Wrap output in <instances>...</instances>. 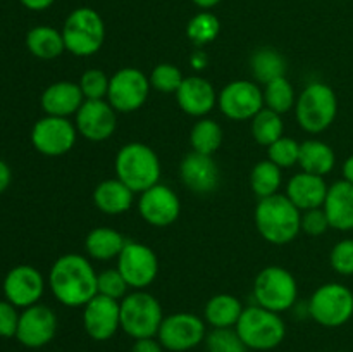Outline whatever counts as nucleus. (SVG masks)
I'll return each instance as SVG.
<instances>
[{
  "label": "nucleus",
  "mask_w": 353,
  "mask_h": 352,
  "mask_svg": "<svg viewBox=\"0 0 353 352\" xmlns=\"http://www.w3.org/2000/svg\"><path fill=\"white\" fill-rule=\"evenodd\" d=\"M99 275L92 262L79 254L61 255L48 275L52 293L68 307L86 306L99 293Z\"/></svg>",
  "instance_id": "obj_1"
},
{
  "label": "nucleus",
  "mask_w": 353,
  "mask_h": 352,
  "mask_svg": "<svg viewBox=\"0 0 353 352\" xmlns=\"http://www.w3.org/2000/svg\"><path fill=\"white\" fill-rule=\"evenodd\" d=\"M255 224L259 233L269 244L285 245L295 240L302 231V214L288 197L276 193L259 200Z\"/></svg>",
  "instance_id": "obj_2"
},
{
  "label": "nucleus",
  "mask_w": 353,
  "mask_h": 352,
  "mask_svg": "<svg viewBox=\"0 0 353 352\" xmlns=\"http://www.w3.org/2000/svg\"><path fill=\"white\" fill-rule=\"evenodd\" d=\"M116 175L134 193H143L159 183L161 161L148 145L133 141L117 152Z\"/></svg>",
  "instance_id": "obj_3"
},
{
  "label": "nucleus",
  "mask_w": 353,
  "mask_h": 352,
  "mask_svg": "<svg viewBox=\"0 0 353 352\" xmlns=\"http://www.w3.org/2000/svg\"><path fill=\"white\" fill-rule=\"evenodd\" d=\"M234 328L243 344L254 351H272L286 337V324L279 313L259 304L245 307Z\"/></svg>",
  "instance_id": "obj_4"
},
{
  "label": "nucleus",
  "mask_w": 353,
  "mask_h": 352,
  "mask_svg": "<svg viewBox=\"0 0 353 352\" xmlns=\"http://www.w3.org/2000/svg\"><path fill=\"white\" fill-rule=\"evenodd\" d=\"M65 50L76 57H90L102 48L105 40V24L102 16L92 7L72 10L62 26Z\"/></svg>",
  "instance_id": "obj_5"
},
{
  "label": "nucleus",
  "mask_w": 353,
  "mask_h": 352,
  "mask_svg": "<svg viewBox=\"0 0 353 352\" xmlns=\"http://www.w3.org/2000/svg\"><path fill=\"white\" fill-rule=\"evenodd\" d=\"M338 114V99L330 85L314 81L305 86L295 104L300 128L309 133H321L333 124Z\"/></svg>",
  "instance_id": "obj_6"
},
{
  "label": "nucleus",
  "mask_w": 353,
  "mask_h": 352,
  "mask_svg": "<svg viewBox=\"0 0 353 352\" xmlns=\"http://www.w3.org/2000/svg\"><path fill=\"white\" fill-rule=\"evenodd\" d=\"M162 321L161 302L150 293H130L121 302V328L134 340L157 337Z\"/></svg>",
  "instance_id": "obj_7"
},
{
  "label": "nucleus",
  "mask_w": 353,
  "mask_h": 352,
  "mask_svg": "<svg viewBox=\"0 0 353 352\" xmlns=\"http://www.w3.org/2000/svg\"><path fill=\"white\" fill-rule=\"evenodd\" d=\"M309 314L321 326H343L353 316V292L341 283H326L310 297Z\"/></svg>",
  "instance_id": "obj_8"
},
{
  "label": "nucleus",
  "mask_w": 353,
  "mask_h": 352,
  "mask_svg": "<svg viewBox=\"0 0 353 352\" xmlns=\"http://www.w3.org/2000/svg\"><path fill=\"white\" fill-rule=\"evenodd\" d=\"M299 295L296 280L288 269L281 266H269L262 269L254 283V297L259 306L274 313L288 311Z\"/></svg>",
  "instance_id": "obj_9"
},
{
  "label": "nucleus",
  "mask_w": 353,
  "mask_h": 352,
  "mask_svg": "<svg viewBox=\"0 0 353 352\" xmlns=\"http://www.w3.org/2000/svg\"><path fill=\"white\" fill-rule=\"evenodd\" d=\"M148 93L150 78L137 68H123L110 78L107 102L117 113H133L147 102Z\"/></svg>",
  "instance_id": "obj_10"
},
{
  "label": "nucleus",
  "mask_w": 353,
  "mask_h": 352,
  "mask_svg": "<svg viewBox=\"0 0 353 352\" xmlns=\"http://www.w3.org/2000/svg\"><path fill=\"white\" fill-rule=\"evenodd\" d=\"M205 323L190 313H178L165 316L159 328L157 340L165 351L186 352L205 340Z\"/></svg>",
  "instance_id": "obj_11"
},
{
  "label": "nucleus",
  "mask_w": 353,
  "mask_h": 352,
  "mask_svg": "<svg viewBox=\"0 0 353 352\" xmlns=\"http://www.w3.org/2000/svg\"><path fill=\"white\" fill-rule=\"evenodd\" d=\"M221 113L233 121L254 119L264 109V92L257 83L236 79L224 86L219 93Z\"/></svg>",
  "instance_id": "obj_12"
},
{
  "label": "nucleus",
  "mask_w": 353,
  "mask_h": 352,
  "mask_svg": "<svg viewBox=\"0 0 353 352\" xmlns=\"http://www.w3.org/2000/svg\"><path fill=\"white\" fill-rule=\"evenodd\" d=\"M76 133L78 130L68 117L47 116L37 121L33 126L31 141L40 154L57 157L68 154L74 147Z\"/></svg>",
  "instance_id": "obj_13"
},
{
  "label": "nucleus",
  "mask_w": 353,
  "mask_h": 352,
  "mask_svg": "<svg viewBox=\"0 0 353 352\" xmlns=\"http://www.w3.org/2000/svg\"><path fill=\"white\" fill-rule=\"evenodd\" d=\"M117 269L133 289H145L159 273V261L150 247L138 242H126L117 257Z\"/></svg>",
  "instance_id": "obj_14"
},
{
  "label": "nucleus",
  "mask_w": 353,
  "mask_h": 352,
  "mask_svg": "<svg viewBox=\"0 0 353 352\" xmlns=\"http://www.w3.org/2000/svg\"><path fill=\"white\" fill-rule=\"evenodd\" d=\"M83 311V326L97 342H105L121 328V302L97 293Z\"/></svg>",
  "instance_id": "obj_15"
},
{
  "label": "nucleus",
  "mask_w": 353,
  "mask_h": 352,
  "mask_svg": "<svg viewBox=\"0 0 353 352\" xmlns=\"http://www.w3.org/2000/svg\"><path fill=\"white\" fill-rule=\"evenodd\" d=\"M57 331V317L54 311L41 304L26 307L19 314L16 338L30 349H40L52 342Z\"/></svg>",
  "instance_id": "obj_16"
},
{
  "label": "nucleus",
  "mask_w": 353,
  "mask_h": 352,
  "mask_svg": "<svg viewBox=\"0 0 353 352\" xmlns=\"http://www.w3.org/2000/svg\"><path fill=\"white\" fill-rule=\"evenodd\" d=\"M138 209L141 217L152 226H169L179 217L181 202L174 190L157 183L141 193Z\"/></svg>",
  "instance_id": "obj_17"
},
{
  "label": "nucleus",
  "mask_w": 353,
  "mask_h": 352,
  "mask_svg": "<svg viewBox=\"0 0 353 352\" xmlns=\"http://www.w3.org/2000/svg\"><path fill=\"white\" fill-rule=\"evenodd\" d=\"M116 109L107 100H85L76 113V130L92 141H103L116 131Z\"/></svg>",
  "instance_id": "obj_18"
},
{
  "label": "nucleus",
  "mask_w": 353,
  "mask_h": 352,
  "mask_svg": "<svg viewBox=\"0 0 353 352\" xmlns=\"http://www.w3.org/2000/svg\"><path fill=\"white\" fill-rule=\"evenodd\" d=\"M43 276L31 266H17L7 273L3 280V293L16 307H30L38 304L43 295Z\"/></svg>",
  "instance_id": "obj_19"
},
{
  "label": "nucleus",
  "mask_w": 353,
  "mask_h": 352,
  "mask_svg": "<svg viewBox=\"0 0 353 352\" xmlns=\"http://www.w3.org/2000/svg\"><path fill=\"white\" fill-rule=\"evenodd\" d=\"M179 173H181V179L186 188L200 195L214 192L219 185V168L212 155L190 152L183 159Z\"/></svg>",
  "instance_id": "obj_20"
},
{
  "label": "nucleus",
  "mask_w": 353,
  "mask_h": 352,
  "mask_svg": "<svg viewBox=\"0 0 353 352\" xmlns=\"http://www.w3.org/2000/svg\"><path fill=\"white\" fill-rule=\"evenodd\" d=\"M176 100L183 113L188 116L202 117L216 107L217 95L214 86L200 76H190L183 79L181 86L176 92Z\"/></svg>",
  "instance_id": "obj_21"
},
{
  "label": "nucleus",
  "mask_w": 353,
  "mask_h": 352,
  "mask_svg": "<svg viewBox=\"0 0 353 352\" xmlns=\"http://www.w3.org/2000/svg\"><path fill=\"white\" fill-rule=\"evenodd\" d=\"M330 226L340 231L353 230V185L347 179L336 182L327 190L323 206Z\"/></svg>",
  "instance_id": "obj_22"
},
{
  "label": "nucleus",
  "mask_w": 353,
  "mask_h": 352,
  "mask_svg": "<svg viewBox=\"0 0 353 352\" xmlns=\"http://www.w3.org/2000/svg\"><path fill=\"white\" fill-rule=\"evenodd\" d=\"M85 102L79 83L57 81L52 83L43 93H41V107L47 116L68 117L76 114L79 107Z\"/></svg>",
  "instance_id": "obj_23"
},
{
  "label": "nucleus",
  "mask_w": 353,
  "mask_h": 352,
  "mask_svg": "<svg viewBox=\"0 0 353 352\" xmlns=\"http://www.w3.org/2000/svg\"><path fill=\"white\" fill-rule=\"evenodd\" d=\"M330 186L324 182V176L299 173L288 182L286 197L299 207L300 211L317 209L324 206Z\"/></svg>",
  "instance_id": "obj_24"
},
{
  "label": "nucleus",
  "mask_w": 353,
  "mask_h": 352,
  "mask_svg": "<svg viewBox=\"0 0 353 352\" xmlns=\"http://www.w3.org/2000/svg\"><path fill=\"white\" fill-rule=\"evenodd\" d=\"M134 192L119 178L105 179L93 192L95 206L105 214H123L133 206Z\"/></svg>",
  "instance_id": "obj_25"
},
{
  "label": "nucleus",
  "mask_w": 353,
  "mask_h": 352,
  "mask_svg": "<svg viewBox=\"0 0 353 352\" xmlns=\"http://www.w3.org/2000/svg\"><path fill=\"white\" fill-rule=\"evenodd\" d=\"M299 164L303 173L324 176L333 171L336 164V155L333 148L321 140H307L300 144Z\"/></svg>",
  "instance_id": "obj_26"
},
{
  "label": "nucleus",
  "mask_w": 353,
  "mask_h": 352,
  "mask_svg": "<svg viewBox=\"0 0 353 352\" xmlns=\"http://www.w3.org/2000/svg\"><path fill=\"white\" fill-rule=\"evenodd\" d=\"M124 245H126V238L119 231L109 226L93 228L86 235L85 240V247L90 257L99 259V261H109V259L119 257Z\"/></svg>",
  "instance_id": "obj_27"
},
{
  "label": "nucleus",
  "mask_w": 353,
  "mask_h": 352,
  "mask_svg": "<svg viewBox=\"0 0 353 352\" xmlns=\"http://www.w3.org/2000/svg\"><path fill=\"white\" fill-rule=\"evenodd\" d=\"M26 47L34 57L55 59L65 50L62 31L52 26H34L26 35Z\"/></svg>",
  "instance_id": "obj_28"
},
{
  "label": "nucleus",
  "mask_w": 353,
  "mask_h": 352,
  "mask_svg": "<svg viewBox=\"0 0 353 352\" xmlns=\"http://www.w3.org/2000/svg\"><path fill=\"white\" fill-rule=\"evenodd\" d=\"M243 309L234 295L219 293L205 304V321L214 328H233L236 326Z\"/></svg>",
  "instance_id": "obj_29"
},
{
  "label": "nucleus",
  "mask_w": 353,
  "mask_h": 352,
  "mask_svg": "<svg viewBox=\"0 0 353 352\" xmlns=\"http://www.w3.org/2000/svg\"><path fill=\"white\" fill-rule=\"evenodd\" d=\"M250 69L259 83L268 85L272 79L283 78L286 75V61L274 48L262 47L252 54Z\"/></svg>",
  "instance_id": "obj_30"
},
{
  "label": "nucleus",
  "mask_w": 353,
  "mask_h": 352,
  "mask_svg": "<svg viewBox=\"0 0 353 352\" xmlns=\"http://www.w3.org/2000/svg\"><path fill=\"white\" fill-rule=\"evenodd\" d=\"M250 186L259 199L276 195L281 186V168L272 161H261L250 173Z\"/></svg>",
  "instance_id": "obj_31"
},
{
  "label": "nucleus",
  "mask_w": 353,
  "mask_h": 352,
  "mask_svg": "<svg viewBox=\"0 0 353 352\" xmlns=\"http://www.w3.org/2000/svg\"><path fill=\"white\" fill-rule=\"evenodd\" d=\"M283 131H285V124H283L281 114L274 113L268 107L255 114V117L252 119V135L257 144L265 145V147L279 140L283 137Z\"/></svg>",
  "instance_id": "obj_32"
},
{
  "label": "nucleus",
  "mask_w": 353,
  "mask_h": 352,
  "mask_svg": "<svg viewBox=\"0 0 353 352\" xmlns=\"http://www.w3.org/2000/svg\"><path fill=\"white\" fill-rule=\"evenodd\" d=\"M221 141H223V130L214 119L196 121L190 133L193 152H199V154L212 155L221 147Z\"/></svg>",
  "instance_id": "obj_33"
},
{
  "label": "nucleus",
  "mask_w": 353,
  "mask_h": 352,
  "mask_svg": "<svg viewBox=\"0 0 353 352\" xmlns=\"http://www.w3.org/2000/svg\"><path fill=\"white\" fill-rule=\"evenodd\" d=\"M264 104L268 106V109L274 110L278 114H285L292 107H295V90H293L292 83L286 79V76L272 79L265 85Z\"/></svg>",
  "instance_id": "obj_34"
},
{
  "label": "nucleus",
  "mask_w": 353,
  "mask_h": 352,
  "mask_svg": "<svg viewBox=\"0 0 353 352\" xmlns=\"http://www.w3.org/2000/svg\"><path fill=\"white\" fill-rule=\"evenodd\" d=\"M221 31V23L216 17V14H212L210 10H202L196 16H193L188 21V26H186V35H188L190 40L195 45H205L210 43L217 38Z\"/></svg>",
  "instance_id": "obj_35"
},
{
  "label": "nucleus",
  "mask_w": 353,
  "mask_h": 352,
  "mask_svg": "<svg viewBox=\"0 0 353 352\" xmlns=\"http://www.w3.org/2000/svg\"><path fill=\"white\" fill-rule=\"evenodd\" d=\"M207 352H247L248 347L238 335L236 328H214L205 337Z\"/></svg>",
  "instance_id": "obj_36"
},
{
  "label": "nucleus",
  "mask_w": 353,
  "mask_h": 352,
  "mask_svg": "<svg viewBox=\"0 0 353 352\" xmlns=\"http://www.w3.org/2000/svg\"><path fill=\"white\" fill-rule=\"evenodd\" d=\"M268 155L269 161H272L279 168H292V166L299 164L300 144L293 138L281 137L274 144L269 145Z\"/></svg>",
  "instance_id": "obj_37"
},
{
  "label": "nucleus",
  "mask_w": 353,
  "mask_h": 352,
  "mask_svg": "<svg viewBox=\"0 0 353 352\" xmlns=\"http://www.w3.org/2000/svg\"><path fill=\"white\" fill-rule=\"evenodd\" d=\"M183 75L176 66L157 64L150 75V85L162 93H176L183 83Z\"/></svg>",
  "instance_id": "obj_38"
},
{
  "label": "nucleus",
  "mask_w": 353,
  "mask_h": 352,
  "mask_svg": "<svg viewBox=\"0 0 353 352\" xmlns=\"http://www.w3.org/2000/svg\"><path fill=\"white\" fill-rule=\"evenodd\" d=\"M110 78L100 69H88L83 72L79 79V88H81L85 100H103L109 93Z\"/></svg>",
  "instance_id": "obj_39"
},
{
  "label": "nucleus",
  "mask_w": 353,
  "mask_h": 352,
  "mask_svg": "<svg viewBox=\"0 0 353 352\" xmlns=\"http://www.w3.org/2000/svg\"><path fill=\"white\" fill-rule=\"evenodd\" d=\"M97 285H99L100 295L110 297V299H124L126 297L128 283L119 273V269H105L97 278Z\"/></svg>",
  "instance_id": "obj_40"
},
{
  "label": "nucleus",
  "mask_w": 353,
  "mask_h": 352,
  "mask_svg": "<svg viewBox=\"0 0 353 352\" xmlns=\"http://www.w3.org/2000/svg\"><path fill=\"white\" fill-rule=\"evenodd\" d=\"M331 268L343 276L353 275V238L338 242L330 255Z\"/></svg>",
  "instance_id": "obj_41"
},
{
  "label": "nucleus",
  "mask_w": 353,
  "mask_h": 352,
  "mask_svg": "<svg viewBox=\"0 0 353 352\" xmlns=\"http://www.w3.org/2000/svg\"><path fill=\"white\" fill-rule=\"evenodd\" d=\"M327 228L331 226L323 207L305 211V214L302 216V230L310 237H321L326 233Z\"/></svg>",
  "instance_id": "obj_42"
},
{
  "label": "nucleus",
  "mask_w": 353,
  "mask_h": 352,
  "mask_svg": "<svg viewBox=\"0 0 353 352\" xmlns=\"http://www.w3.org/2000/svg\"><path fill=\"white\" fill-rule=\"evenodd\" d=\"M17 324H19V314L16 306L9 300H0V337H16Z\"/></svg>",
  "instance_id": "obj_43"
},
{
  "label": "nucleus",
  "mask_w": 353,
  "mask_h": 352,
  "mask_svg": "<svg viewBox=\"0 0 353 352\" xmlns=\"http://www.w3.org/2000/svg\"><path fill=\"white\" fill-rule=\"evenodd\" d=\"M131 352H164V347L155 338H140V340L134 342Z\"/></svg>",
  "instance_id": "obj_44"
},
{
  "label": "nucleus",
  "mask_w": 353,
  "mask_h": 352,
  "mask_svg": "<svg viewBox=\"0 0 353 352\" xmlns=\"http://www.w3.org/2000/svg\"><path fill=\"white\" fill-rule=\"evenodd\" d=\"M26 9L30 10H45L55 2V0H19Z\"/></svg>",
  "instance_id": "obj_45"
},
{
  "label": "nucleus",
  "mask_w": 353,
  "mask_h": 352,
  "mask_svg": "<svg viewBox=\"0 0 353 352\" xmlns=\"http://www.w3.org/2000/svg\"><path fill=\"white\" fill-rule=\"evenodd\" d=\"M10 178H12V175H10V168L2 161V159H0V193L9 186Z\"/></svg>",
  "instance_id": "obj_46"
},
{
  "label": "nucleus",
  "mask_w": 353,
  "mask_h": 352,
  "mask_svg": "<svg viewBox=\"0 0 353 352\" xmlns=\"http://www.w3.org/2000/svg\"><path fill=\"white\" fill-rule=\"evenodd\" d=\"M343 179H347L348 183L353 185V155L343 162Z\"/></svg>",
  "instance_id": "obj_47"
},
{
  "label": "nucleus",
  "mask_w": 353,
  "mask_h": 352,
  "mask_svg": "<svg viewBox=\"0 0 353 352\" xmlns=\"http://www.w3.org/2000/svg\"><path fill=\"white\" fill-rule=\"evenodd\" d=\"M192 64H193V68H196V69H202L203 66L207 64V55L203 54V52H195V54L192 55Z\"/></svg>",
  "instance_id": "obj_48"
},
{
  "label": "nucleus",
  "mask_w": 353,
  "mask_h": 352,
  "mask_svg": "<svg viewBox=\"0 0 353 352\" xmlns=\"http://www.w3.org/2000/svg\"><path fill=\"white\" fill-rule=\"evenodd\" d=\"M192 2L195 3L196 7H200L202 10H209L212 9V7H216L221 0H192Z\"/></svg>",
  "instance_id": "obj_49"
},
{
  "label": "nucleus",
  "mask_w": 353,
  "mask_h": 352,
  "mask_svg": "<svg viewBox=\"0 0 353 352\" xmlns=\"http://www.w3.org/2000/svg\"><path fill=\"white\" fill-rule=\"evenodd\" d=\"M336 352H345V351H336Z\"/></svg>",
  "instance_id": "obj_50"
}]
</instances>
